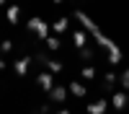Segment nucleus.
<instances>
[{
	"label": "nucleus",
	"instance_id": "obj_4",
	"mask_svg": "<svg viewBox=\"0 0 129 114\" xmlns=\"http://www.w3.org/2000/svg\"><path fill=\"white\" fill-rule=\"evenodd\" d=\"M67 93H70V88H64V86H54L49 91V99L54 101V104H62L64 99H67Z\"/></svg>",
	"mask_w": 129,
	"mask_h": 114
},
{
	"label": "nucleus",
	"instance_id": "obj_1",
	"mask_svg": "<svg viewBox=\"0 0 129 114\" xmlns=\"http://www.w3.org/2000/svg\"><path fill=\"white\" fill-rule=\"evenodd\" d=\"M75 18H78V24H83V29L88 31V34H90L95 41H98V44H101L106 52H109V62H111V65H119V60H121V49H119V47H116L114 41H111V39L98 29V24H95V21H90L88 16L83 13V10H75Z\"/></svg>",
	"mask_w": 129,
	"mask_h": 114
},
{
	"label": "nucleus",
	"instance_id": "obj_7",
	"mask_svg": "<svg viewBox=\"0 0 129 114\" xmlns=\"http://www.w3.org/2000/svg\"><path fill=\"white\" fill-rule=\"evenodd\" d=\"M106 106H109V104H106V99H98V101H93V104H88V114H103L106 111Z\"/></svg>",
	"mask_w": 129,
	"mask_h": 114
},
{
	"label": "nucleus",
	"instance_id": "obj_10",
	"mask_svg": "<svg viewBox=\"0 0 129 114\" xmlns=\"http://www.w3.org/2000/svg\"><path fill=\"white\" fill-rule=\"evenodd\" d=\"M18 18H21V8L18 5H8V21L10 24H18Z\"/></svg>",
	"mask_w": 129,
	"mask_h": 114
},
{
	"label": "nucleus",
	"instance_id": "obj_15",
	"mask_svg": "<svg viewBox=\"0 0 129 114\" xmlns=\"http://www.w3.org/2000/svg\"><path fill=\"white\" fill-rule=\"evenodd\" d=\"M80 57H83V60H90V57H93V49L83 47V49H80Z\"/></svg>",
	"mask_w": 129,
	"mask_h": 114
},
{
	"label": "nucleus",
	"instance_id": "obj_12",
	"mask_svg": "<svg viewBox=\"0 0 129 114\" xmlns=\"http://www.w3.org/2000/svg\"><path fill=\"white\" fill-rule=\"evenodd\" d=\"M67 26H70V21H67V18H59V21H54V26H52V29H54L57 34H62V31H67Z\"/></svg>",
	"mask_w": 129,
	"mask_h": 114
},
{
	"label": "nucleus",
	"instance_id": "obj_11",
	"mask_svg": "<svg viewBox=\"0 0 129 114\" xmlns=\"http://www.w3.org/2000/svg\"><path fill=\"white\" fill-rule=\"evenodd\" d=\"M47 70L57 75V73H62V70H64V65H62V62H57V60H49V62H47Z\"/></svg>",
	"mask_w": 129,
	"mask_h": 114
},
{
	"label": "nucleus",
	"instance_id": "obj_14",
	"mask_svg": "<svg viewBox=\"0 0 129 114\" xmlns=\"http://www.w3.org/2000/svg\"><path fill=\"white\" fill-rule=\"evenodd\" d=\"M103 83H106V86H114V83H116V75H114V73H106V78H103Z\"/></svg>",
	"mask_w": 129,
	"mask_h": 114
},
{
	"label": "nucleus",
	"instance_id": "obj_18",
	"mask_svg": "<svg viewBox=\"0 0 129 114\" xmlns=\"http://www.w3.org/2000/svg\"><path fill=\"white\" fill-rule=\"evenodd\" d=\"M0 49H3V52H10V49H13V41H10V39H5L3 44H0Z\"/></svg>",
	"mask_w": 129,
	"mask_h": 114
},
{
	"label": "nucleus",
	"instance_id": "obj_17",
	"mask_svg": "<svg viewBox=\"0 0 129 114\" xmlns=\"http://www.w3.org/2000/svg\"><path fill=\"white\" fill-rule=\"evenodd\" d=\"M121 86H124V88H129V67L121 73Z\"/></svg>",
	"mask_w": 129,
	"mask_h": 114
},
{
	"label": "nucleus",
	"instance_id": "obj_19",
	"mask_svg": "<svg viewBox=\"0 0 129 114\" xmlns=\"http://www.w3.org/2000/svg\"><path fill=\"white\" fill-rule=\"evenodd\" d=\"M36 62H41V65H47V62H49V57H47V55H36Z\"/></svg>",
	"mask_w": 129,
	"mask_h": 114
},
{
	"label": "nucleus",
	"instance_id": "obj_2",
	"mask_svg": "<svg viewBox=\"0 0 129 114\" xmlns=\"http://www.w3.org/2000/svg\"><path fill=\"white\" fill-rule=\"evenodd\" d=\"M28 31H34V34L39 36V39H49V26L44 24V18H39V16H34V18H28Z\"/></svg>",
	"mask_w": 129,
	"mask_h": 114
},
{
	"label": "nucleus",
	"instance_id": "obj_9",
	"mask_svg": "<svg viewBox=\"0 0 129 114\" xmlns=\"http://www.w3.org/2000/svg\"><path fill=\"white\" fill-rule=\"evenodd\" d=\"M111 104H114V109H116V111H121L126 104H129V99H126V93H119V91H116V93H114V99H111Z\"/></svg>",
	"mask_w": 129,
	"mask_h": 114
},
{
	"label": "nucleus",
	"instance_id": "obj_21",
	"mask_svg": "<svg viewBox=\"0 0 129 114\" xmlns=\"http://www.w3.org/2000/svg\"><path fill=\"white\" fill-rule=\"evenodd\" d=\"M54 3H62V0H54Z\"/></svg>",
	"mask_w": 129,
	"mask_h": 114
},
{
	"label": "nucleus",
	"instance_id": "obj_13",
	"mask_svg": "<svg viewBox=\"0 0 129 114\" xmlns=\"http://www.w3.org/2000/svg\"><path fill=\"white\" fill-rule=\"evenodd\" d=\"M59 47H62V41H59L57 36H49V39H47V49H52V52H57Z\"/></svg>",
	"mask_w": 129,
	"mask_h": 114
},
{
	"label": "nucleus",
	"instance_id": "obj_16",
	"mask_svg": "<svg viewBox=\"0 0 129 114\" xmlns=\"http://www.w3.org/2000/svg\"><path fill=\"white\" fill-rule=\"evenodd\" d=\"M83 78H88V80L95 78V70H93V67H83Z\"/></svg>",
	"mask_w": 129,
	"mask_h": 114
},
{
	"label": "nucleus",
	"instance_id": "obj_3",
	"mask_svg": "<svg viewBox=\"0 0 129 114\" xmlns=\"http://www.w3.org/2000/svg\"><path fill=\"white\" fill-rule=\"evenodd\" d=\"M36 86L49 93L52 88H54V73H49V70L47 73H39V75H36Z\"/></svg>",
	"mask_w": 129,
	"mask_h": 114
},
{
	"label": "nucleus",
	"instance_id": "obj_20",
	"mask_svg": "<svg viewBox=\"0 0 129 114\" xmlns=\"http://www.w3.org/2000/svg\"><path fill=\"white\" fill-rule=\"evenodd\" d=\"M57 114H70V111H67V109H59V111H57Z\"/></svg>",
	"mask_w": 129,
	"mask_h": 114
},
{
	"label": "nucleus",
	"instance_id": "obj_5",
	"mask_svg": "<svg viewBox=\"0 0 129 114\" xmlns=\"http://www.w3.org/2000/svg\"><path fill=\"white\" fill-rule=\"evenodd\" d=\"M72 44L78 47V49H83L85 44H88V31H85V29H78V31L72 34Z\"/></svg>",
	"mask_w": 129,
	"mask_h": 114
},
{
	"label": "nucleus",
	"instance_id": "obj_6",
	"mask_svg": "<svg viewBox=\"0 0 129 114\" xmlns=\"http://www.w3.org/2000/svg\"><path fill=\"white\" fill-rule=\"evenodd\" d=\"M28 65H31V57H21L13 62V70H16V75H26L28 73Z\"/></svg>",
	"mask_w": 129,
	"mask_h": 114
},
{
	"label": "nucleus",
	"instance_id": "obj_8",
	"mask_svg": "<svg viewBox=\"0 0 129 114\" xmlns=\"http://www.w3.org/2000/svg\"><path fill=\"white\" fill-rule=\"evenodd\" d=\"M67 88H70V93H72V96H75V99H83V96H85V93H88V88H85V86H83V83H78V80H72V83H70V86H67Z\"/></svg>",
	"mask_w": 129,
	"mask_h": 114
}]
</instances>
